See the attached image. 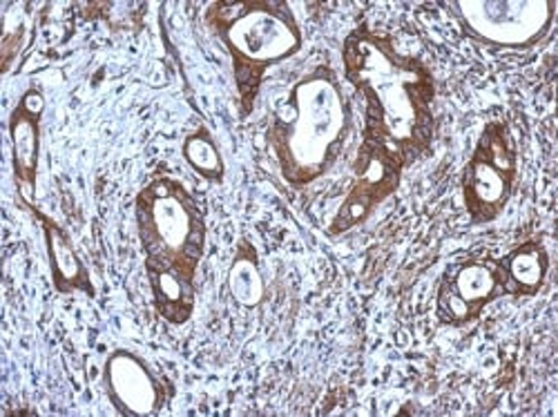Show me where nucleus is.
<instances>
[{
    "instance_id": "2",
    "label": "nucleus",
    "mask_w": 558,
    "mask_h": 417,
    "mask_svg": "<svg viewBox=\"0 0 558 417\" xmlns=\"http://www.w3.org/2000/svg\"><path fill=\"white\" fill-rule=\"evenodd\" d=\"M351 125V103L338 74L319 65L302 76L268 130V144L284 181L304 188L329 174L344 150Z\"/></svg>"
},
{
    "instance_id": "11",
    "label": "nucleus",
    "mask_w": 558,
    "mask_h": 417,
    "mask_svg": "<svg viewBox=\"0 0 558 417\" xmlns=\"http://www.w3.org/2000/svg\"><path fill=\"white\" fill-rule=\"evenodd\" d=\"M34 217H38L43 225V237H45V250H48V261H50V272H52V284L61 295H72V293H85L89 297H95V286H92L89 272L78 257L72 240L68 237L65 230L50 219L48 214H43L34 206H29Z\"/></svg>"
},
{
    "instance_id": "4",
    "label": "nucleus",
    "mask_w": 558,
    "mask_h": 417,
    "mask_svg": "<svg viewBox=\"0 0 558 417\" xmlns=\"http://www.w3.org/2000/svg\"><path fill=\"white\" fill-rule=\"evenodd\" d=\"M138 240L146 253V270H199L206 250V219L185 185L172 176L150 181L136 195Z\"/></svg>"
},
{
    "instance_id": "8",
    "label": "nucleus",
    "mask_w": 558,
    "mask_h": 417,
    "mask_svg": "<svg viewBox=\"0 0 558 417\" xmlns=\"http://www.w3.org/2000/svg\"><path fill=\"white\" fill-rule=\"evenodd\" d=\"M407 165L380 146L362 142L351 191L331 223V233L342 235L362 223L387 197H391Z\"/></svg>"
},
{
    "instance_id": "3",
    "label": "nucleus",
    "mask_w": 558,
    "mask_h": 417,
    "mask_svg": "<svg viewBox=\"0 0 558 417\" xmlns=\"http://www.w3.org/2000/svg\"><path fill=\"white\" fill-rule=\"evenodd\" d=\"M206 23L232 59L242 114H248L264 74L302 50L300 23L284 0H223L208 5Z\"/></svg>"
},
{
    "instance_id": "1",
    "label": "nucleus",
    "mask_w": 558,
    "mask_h": 417,
    "mask_svg": "<svg viewBox=\"0 0 558 417\" xmlns=\"http://www.w3.org/2000/svg\"><path fill=\"white\" fill-rule=\"evenodd\" d=\"M344 76L366 101L362 142L398 157L404 165L423 157L434 136L436 83L427 65L396 50L389 36L353 29L342 50Z\"/></svg>"
},
{
    "instance_id": "13",
    "label": "nucleus",
    "mask_w": 558,
    "mask_h": 417,
    "mask_svg": "<svg viewBox=\"0 0 558 417\" xmlns=\"http://www.w3.org/2000/svg\"><path fill=\"white\" fill-rule=\"evenodd\" d=\"M507 297H534L549 274V253L541 242H525L500 261Z\"/></svg>"
},
{
    "instance_id": "10",
    "label": "nucleus",
    "mask_w": 558,
    "mask_h": 417,
    "mask_svg": "<svg viewBox=\"0 0 558 417\" xmlns=\"http://www.w3.org/2000/svg\"><path fill=\"white\" fill-rule=\"evenodd\" d=\"M45 112L43 91L32 87L21 97L19 106L10 114V142H12V168L19 193L27 206H32L38 159H40V121Z\"/></svg>"
},
{
    "instance_id": "15",
    "label": "nucleus",
    "mask_w": 558,
    "mask_h": 417,
    "mask_svg": "<svg viewBox=\"0 0 558 417\" xmlns=\"http://www.w3.org/2000/svg\"><path fill=\"white\" fill-rule=\"evenodd\" d=\"M183 159L199 176L208 181H221L223 176V159L208 130H197L185 136L183 142Z\"/></svg>"
},
{
    "instance_id": "9",
    "label": "nucleus",
    "mask_w": 558,
    "mask_h": 417,
    "mask_svg": "<svg viewBox=\"0 0 558 417\" xmlns=\"http://www.w3.org/2000/svg\"><path fill=\"white\" fill-rule=\"evenodd\" d=\"M104 384L112 406L125 417H150L166 404V387L161 378L144 357L128 348L108 355Z\"/></svg>"
},
{
    "instance_id": "14",
    "label": "nucleus",
    "mask_w": 558,
    "mask_h": 417,
    "mask_svg": "<svg viewBox=\"0 0 558 417\" xmlns=\"http://www.w3.org/2000/svg\"><path fill=\"white\" fill-rule=\"evenodd\" d=\"M228 289L232 299L244 308H255L264 299L266 286L259 270V259L248 242H242L235 257H232V266L228 270Z\"/></svg>"
},
{
    "instance_id": "12",
    "label": "nucleus",
    "mask_w": 558,
    "mask_h": 417,
    "mask_svg": "<svg viewBox=\"0 0 558 417\" xmlns=\"http://www.w3.org/2000/svg\"><path fill=\"white\" fill-rule=\"evenodd\" d=\"M146 272L157 312L174 327L189 321L197 304V272L181 268H153Z\"/></svg>"
},
{
    "instance_id": "5",
    "label": "nucleus",
    "mask_w": 558,
    "mask_h": 417,
    "mask_svg": "<svg viewBox=\"0 0 558 417\" xmlns=\"http://www.w3.org/2000/svg\"><path fill=\"white\" fill-rule=\"evenodd\" d=\"M460 29L492 50L525 52L547 38L554 0H456L449 3Z\"/></svg>"
},
{
    "instance_id": "6",
    "label": "nucleus",
    "mask_w": 558,
    "mask_h": 417,
    "mask_svg": "<svg viewBox=\"0 0 558 417\" xmlns=\"http://www.w3.org/2000/svg\"><path fill=\"white\" fill-rule=\"evenodd\" d=\"M519 179V157L502 121L485 125L462 170V201L472 223H489L502 214Z\"/></svg>"
},
{
    "instance_id": "7",
    "label": "nucleus",
    "mask_w": 558,
    "mask_h": 417,
    "mask_svg": "<svg viewBox=\"0 0 558 417\" xmlns=\"http://www.w3.org/2000/svg\"><path fill=\"white\" fill-rule=\"evenodd\" d=\"M507 297L505 274L494 259H468L447 268L442 274L436 312L445 327H468L496 299Z\"/></svg>"
}]
</instances>
